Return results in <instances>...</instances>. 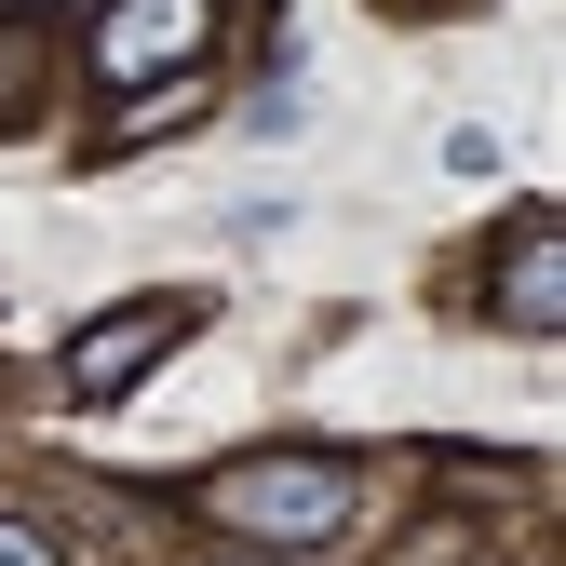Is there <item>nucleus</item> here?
Returning <instances> with one entry per match:
<instances>
[{"label": "nucleus", "instance_id": "2", "mask_svg": "<svg viewBox=\"0 0 566 566\" xmlns=\"http://www.w3.org/2000/svg\"><path fill=\"white\" fill-rule=\"evenodd\" d=\"M202 41H217V0H108L95 14V82H176V67H202Z\"/></svg>", "mask_w": 566, "mask_h": 566}, {"label": "nucleus", "instance_id": "3", "mask_svg": "<svg viewBox=\"0 0 566 566\" xmlns=\"http://www.w3.org/2000/svg\"><path fill=\"white\" fill-rule=\"evenodd\" d=\"M176 337H189V297H149V311H108V324H82V337H67V391H82V405H122V391L149 378Z\"/></svg>", "mask_w": 566, "mask_h": 566}, {"label": "nucleus", "instance_id": "1", "mask_svg": "<svg viewBox=\"0 0 566 566\" xmlns=\"http://www.w3.org/2000/svg\"><path fill=\"white\" fill-rule=\"evenodd\" d=\"M202 513L243 526V539H337L350 459H230V472H202Z\"/></svg>", "mask_w": 566, "mask_h": 566}, {"label": "nucleus", "instance_id": "5", "mask_svg": "<svg viewBox=\"0 0 566 566\" xmlns=\"http://www.w3.org/2000/svg\"><path fill=\"white\" fill-rule=\"evenodd\" d=\"M0 566H54V539H41V526H14V513H0Z\"/></svg>", "mask_w": 566, "mask_h": 566}, {"label": "nucleus", "instance_id": "4", "mask_svg": "<svg viewBox=\"0 0 566 566\" xmlns=\"http://www.w3.org/2000/svg\"><path fill=\"white\" fill-rule=\"evenodd\" d=\"M485 311H500L513 337H553V324H566V230H553V217H513V230H500Z\"/></svg>", "mask_w": 566, "mask_h": 566}]
</instances>
